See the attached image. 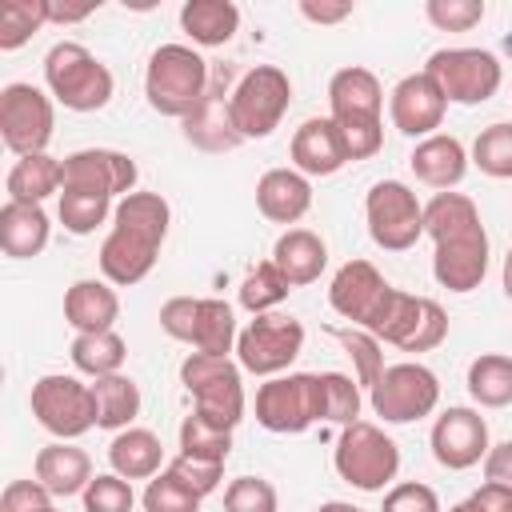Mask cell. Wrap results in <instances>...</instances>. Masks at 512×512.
<instances>
[{
  "label": "cell",
  "instance_id": "cell-52",
  "mask_svg": "<svg viewBox=\"0 0 512 512\" xmlns=\"http://www.w3.org/2000/svg\"><path fill=\"white\" fill-rule=\"evenodd\" d=\"M468 508H472V512H512V488L484 480V484L468 496Z\"/></svg>",
  "mask_w": 512,
  "mask_h": 512
},
{
  "label": "cell",
  "instance_id": "cell-14",
  "mask_svg": "<svg viewBox=\"0 0 512 512\" xmlns=\"http://www.w3.org/2000/svg\"><path fill=\"white\" fill-rule=\"evenodd\" d=\"M56 128V108L52 96L28 80H12L0 88V136L8 144V152L16 156H36L48 152Z\"/></svg>",
  "mask_w": 512,
  "mask_h": 512
},
{
  "label": "cell",
  "instance_id": "cell-7",
  "mask_svg": "<svg viewBox=\"0 0 512 512\" xmlns=\"http://www.w3.org/2000/svg\"><path fill=\"white\" fill-rule=\"evenodd\" d=\"M240 364L232 356H208V352H188L180 364V384L192 392L196 408L204 420L220 428H236L244 420V380Z\"/></svg>",
  "mask_w": 512,
  "mask_h": 512
},
{
  "label": "cell",
  "instance_id": "cell-53",
  "mask_svg": "<svg viewBox=\"0 0 512 512\" xmlns=\"http://www.w3.org/2000/svg\"><path fill=\"white\" fill-rule=\"evenodd\" d=\"M484 480L512 488V440L488 448V456H484Z\"/></svg>",
  "mask_w": 512,
  "mask_h": 512
},
{
  "label": "cell",
  "instance_id": "cell-45",
  "mask_svg": "<svg viewBox=\"0 0 512 512\" xmlns=\"http://www.w3.org/2000/svg\"><path fill=\"white\" fill-rule=\"evenodd\" d=\"M224 512H280V496L264 476H236L224 488Z\"/></svg>",
  "mask_w": 512,
  "mask_h": 512
},
{
  "label": "cell",
  "instance_id": "cell-38",
  "mask_svg": "<svg viewBox=\"0 0 512 512\" xmlns=\"http://www.w3.org/2000/svg\"><path fill=\"white\" fill-rule=\"evenodd\" d=\"M332 336L340 340V348H344V356L352 360V376H356V384L360 388H376V380L384 376V344L368 332V328H332Z\"/></svg>",
  "mask_w": 512,
  "mask_h": 512
},
{
  "label": "cell",
  "instance_id": "cell-58",
  "mask_svg": "<svg viewBox=\"0 0 512 512\" xmlns=\"http://www.w3.org/2000/svg\"><path fill=\"white\" fill-rule=\"evenodd\" d=\"M44 512H60V508H56V504H52V508H44Z\"/></svg>",
  "mask_w": 512,
  "mask_h": 512
},
{
  "label": "cell",
  "instance_id": "cell-35",
  "mask_svg": "<svg viewBox=\"0 0 512 512\" xmlns=\"http://www.w3.org/2000/svg\"><path fill=\"white\" fill-rule=\"evenodd\" d=\"M76 372L100 380V376H116L124 372V360H128V344L124 336L112 328V332H76L72 348H68Z\"/></svg>",
  "mask_w": 512,
  "mask_h": 512
},
{
  "label": "cell",
  "instance_id": "cell-28",
  "mask_svg": "<svg viewBox=\"0 0 512 512\" xmlns=\"http://www.w3.org/2000/svg\"><path fill=\"white\" fill-rule=\"evenodd\" d=\"M64 320L76 332H112L120 320V296L108 280H76L64 292Z\"/></svg>",
  "mask_w": 512,
  "mask_h": 512
},
{
  "label": "cell",
  "instance_id": "cell-13",
  "mask_svg": "<svg viewBox=\"0 0 512 512\" xmlns=\"http://www.w3.org/2000/svg\"><path fill=\"white\" fill-rule=\"evenodd\" d=\"M424 72L440 84L448 104H484L504 80V68L488 48H440L428 56Z\"/></svg>",
  "mask_w": 512,
  "mask_h": 512
},
{
  "label": "cell",
  "instance_id": "cell-5",
  "mask_svg": "<svg viewBox=\"0 0 512 512\" xmlns=\"http://www.w3.org/2000/svg\"><path fill=\"white\" fill-rule=\"evenodd\" d=\"M336 476L360 492H384L400 472V444L372 420H356L340 428V440L332 448Z\"/></svg>",
  "mask_w": 512,
  "mask_h": 512
},
{
  "label": "cell",
  "instance_id": "cell-49",
  "mask_svg": "<svg viewBox=\"0 0 512 512\" xmlns=\"http://www.w3.org/2000/svg\"><path fill=\"white\" fill-rule=\"evenodd\" d=\"M380 512H440V496H436V488H428L420 480H400L384 492Z\"/></svg>",
  "mask_w": 512,
  "mask_h": 512
},
{
  "label": "cell",
  "instance_id": "cell-54",
  "mask_svg": "<svg viewBox=\"0 0 512 512\" xmlns=\"http://www.w3.org/2000/svg\"><path fill=\"white\" fill-rule=\"evenodd\" d=\"M100 8V0H84V4H56L48 0V24H80Z\"/></svg>",
  "mask_w": 512,
  "mask_h": 512
},
{
  "label": "cell",
  "instance_id": "cell-34",
  "mask_svg": "<svg viewBox=\"0 0 512 512\" xmlns=\"http://www.w3.org/2000/svg\"><path fill=\"white\" fill-rule=\"evenodd\" d=\"M92 396H96V428L124 432L140 416V384L124 372L92 380Z\"/></svg>",
  "mask_w": 512,
  "mask_h": 512
},
{
  "label": "cell",
  "instance_id": "cell-42",
  "mask_svg": "<svg viewBox=\"0 0 512 512\" xmlns=\"http://www.w3.org/2000/svg\"><path fill=\"white\" fill-rule=\"evenodd\" d=\"M180 452H184V456H200V460L224 464L228 452H232V432L220 428V424H212V420H204L200 412H192V416H184V424H180Z\"/></svg>",
  "mask_w": 512,
  "mask_h": 512
},
{
  "label": "cell",
  "instance_id": "cell-51",
  "mask_svg": "<svg viewBox=\"0 0 512 512\" xmlns=\"http://www.w3.org/2000/svg\"><path fill=\"white\" fill-rule=\"evenodd\" d=\"M352 12H356L352 0H300V16L312 20V24H324V28L348 20Z\"/></svg>",
  "mask_w": 512,
  "mask_h": 512
},
{
  "label": "cell",
  "instance_id": "cell-9",
  "mask_svg": "<svg viewBox=\"0 0 512 512\" xmlns=\"http://www.w3.org/2000/svg\"><path fill=\"white\" fill-rule=\"evenodd\" d=\"M304 352V324L288 312L252 316L236 336V364L252 376H284Z\"/></svg>",
  "mask_w": 512,
  "mask_h": 512
},
{
  "label": "cell",
  "instance_id": "cell-19",
  "mask_svg": "<svg viewBox=\"0 0 512 512\" xmlns=\"http://www.w3.org/2000/svg\"><path fill=\"white\" fill-rule=\"evenodd\" d=\"M444 112H448V100L440 92V84L428 76V72H412L404 76L392 96H388V116H392V128L412 136V140H424V136H436V128L444 124Z\"/></svg>",
  "mask_w": 512,
  "mask_h": 512
},
{
  "label": "cell",
  "instance_id": "cell-16",
  "mask_svg": "<svg viewBox=\"0 0 512 512\" xmlns=\"http://www.w3.org/2000/svg\"><path fill=\"white\" fill-rule=\"evenodd\" d=\"M392 292H396V284H388L376 264H368V260H344L336 268L332 284H328V304H332V312H340L344 320H352V328H368L372 332L380 324Z\"/></svg>",
  "mask_w": 512,
  "mask_h": 512
},
{
  "label": "cell",
  "instance_id": "cell-47",
  "mask_svg": "<svg viewBox=\"0 0 512 512\" xmlns=\"http://www.w3.org/2000/svg\"><path fill=\"white\" fill-rule=\"evenodd\" d=\"M424 16L440 32H468L488 16V8H484V0H428Z\"/></svg>",
  "mask_w": 512,
  "mask_h": 512
},
{
  "label": "cell",
  "instance_id": "cell-40",
  "mask_svg": "<svg viewBox=\"0 0 512 512\" xmlns=\"http://www.w3.org/2000/svg\"><path fill=\"white\" fill-rule=\"evenodd\" d=\"M472 164L492 180H512V120H496L480 128L472 144Z\"/></svg>",
  "mask_w": 512,
  "mask_h": 512
},
{
  "label": "cell",
  "instance_id": "cell-23",
  "mask_svg": "<svg viewBox=\"0 0 512 512\" xmlns=\"http://www.w3.org/2000/svg\"><path fill=\"white\" fill-rule=\"evenodd\" d=\"M256 208L272 224H296L312 208V180L296 168H268L256 180Z\"/></svg>",
  "mask_w": 512,
  "mask_h": 512
},
{
  "label": "cell",
  "instance_id": "cell-17",
  "mask_svg": "<svg viewBox=\"0 0 512 512\" xmlns=\"http://www.w3.org/2000/svg\"><path fill=\"white\" fill-rule=\"evenodd\" d=\"M136 180H140V168L128 152L80 148V152L64 156V188L68 192H92V196H108V200L120 196L124 200L128 192H136Z\"/></svg>",
  "mask_w": 512,
  "mask_h": 512
},
{
  "label": "cell",
  "instance_id": "cell-2",
  "mask_svg": "<svg viewBox=\"0 0 512 512\" xmlns=\"http://www.w3.org/2000/svg\"><path fill=\"white\" fill-rule=\"evenodd\" d=\"M328 108L348 144V160H368L384 148V88L372 68L348 64L332 72Z\"/></svg>",
  "mask_w": 512,
  "mask_h": 512
},
{
  "label": "cell",
  "instance_id": "cell-18",
  "mask_svg": "<svg viewBox=\"0 0 512 512\" xmlns=\"http://www.w3.org/2000/svg\"><path fill=\"white\" fill-rule=\"evenodd\" d=\"M428 444H432V456H436L440 468H448V472L476 468V464H484V456H488V448H492V440H488V420H484L476 408H464V404L444 408V412L436 416V424H432Z\"/></svg>",
  "mask_w": 512,
  "mask_h": 512
},
{
  "label": "cell",
  "instance_id": "cell-22",
  "mask_svg": "<svg viewBox=\"0 0 512 512\" xmlns=\"http://www.w3.org/2000/svg\"><path fill=\"white\" fill-rule=\"evenodd\" d=\"M432 276L448 292H472L488 276V232H468L432 248Z\"/></svg>",
  "mask_w": 512,
  "mask_h": 512
},
{
  "label": "cell",
  "instance_id": "cell-30",
  "mask_svg": "<svg viewBox=\"0 0 512 512\" xmlns=\"http://www.w3.org/2000/svg\"><path fill=\"white\" fill-rule=\"evenodd\" d=\"M8 200L20 204H44L48 196H60L64 188V160L36 152V156H16V164L8 168Z\"/></svg>",
  "mask_w": 512,
  "mask_h": 512
},
{
  "label": "cell",
  "instance_id": "cell-27",
  "mask_svg": "<svg viewBox=\"0 0 512 512\" xmlns=\"http://www.w3.org/2000/svg\"><path fill=\"white\" fill-rule=\"evenodd\" d=\"M48 236H52V220H48L44 204L8 200L0 208V248H4V256L32 260L48 248Z\"/></svg>",
  "mask_w": 512,
  "mask_h": 512
},
{
  "label": "cell",
  "instance_id": "cell-10",
  "mask_svg": "<svg viewBox=\"0 0 512 512\" xmlns=\"http://www.w3.org/2000/svg\"><path fill=\"white\" fill-rule=\"evenodd\" d=\"M368 404H372V412L384 424H412V420H424V416L436 412V404H440V380H436V372L428 364L400 360V364H388L384 368V376L368 392Z\"/></svg>",
  "mask_w": 512,
  "mask_h": 512
},
{
  "label": "cell",
  "instance_id": "cell-1",
  "mask_svg": "<svg viewBox=\"0 0 512 512\" xmlns=\"http://www.w3.org/2000/svg\"><path fill=\"white\" fill-rule=\"evenodd\" d=\"M168 224H172V208L160 192H128L124 200H116L112 232L100 244L104 280L116 288L140 284L160 260Z\"/></svg>",
  "mask_w": 512,
  "mask_h": 512
},
{
  "label": "cell",
  "instance_id": "cell-41",
  "mask_svg": "<svg viewBox=\"0 0 512 512\" xmlns=\"http://www.w3.org/2000/svg\"><path fill=\"white\" fill-rule=\"evenodd\" d=\"M116 212V204L108 196H92V192H60V204H56V216L60 224L72 232V236H88L96 232L108 216Z\"/></svg>",
  "mask_w": 512,
  "mask_h": 512
},
{
  "label": "cell",
  "instance_id": "cell-6",
  "mask_svg": "<svg viewBox=\"0 0 512 512\" xmlns=\"http://www.w3.org/2000/svg\"><path fill=\"white\" fill-rule=\"evenodd\" d=\"M292 104V80L276 64H256L248 68L228 96V116L240 140H264L280 128L284 112Z\"/></svg>",
  "mask_w": 512,
  "mask_h": 512
},
{
  "label": "cell",
  "instance_id": "cell-55",
  "mask_svg": "<svg viewBox=\"0 0 512 512\" xmlns=\"http://www.w3.org/2000/svg\"><path fill=\"white\" fill-rule=\"evenodd\" d=\"M316 512H364V508H356V504H348V500H324Z\"/></svg>",
  "mask_w": 512,
  "mask_h": 512
},
{
  "label": "cell",
  "instance_id": "cell-43",
  "mask_svg": "<svg viewBox=\"0 0 512 512\" xmlns=\"http://www.w3.org/2000/svg\"><path fill=\"white\" fill-rule=\"evenodd\" d=\"M320 392H324V424H356L360 420V384L348 372H320Z\"/></svg>",
  "mask_w": 512,
  "mask_h": 512
},
{
  "label": "cell",
  "instance_id": "cell-11",
  "mask_svg": "<svg viewBox=\"0 0 512 512\" xmlns=\"http://www.w3.org/2000/svg\"><path fill=\"white\" fill-rule=\"evenodd\" d=\"M28 404L36 424L56 440H76L88 428H96V396H92V384H84L80 376H64V372L40 376L32 384Z\"/></svg>",
  "mask_w": 512,
  "mask_h": 512
},
{
  "label": "cell",
  "instance_id": "cell-8",
  "mask_svg": "<svg viewBox=\"0 0 512 512\" xmlns=\"http://www.w3.org/2000/svg\"><path fill=\"white\" fill-rule=\"evenodd\" d=\"M324 420V392L320 372H288L272 376L256 388V424L276 436L308 432Z\"/></svg>",
  "mask_w": 512,
  "mask_h": 512
},
{
  "label": "cell",
  "instance_id": "cell-24",
  "mask_svg": "<svg viewBox=\"0 0 512 512\" xmlns=\"http://www.w3.org/2000/svg\"><path fill=\"white\" fill-rule=\"evenodd\" d=\"M468 160H472V156L464 152V144H460L456 136H448V132H436V136L416 140V148H412V156H408L416 180L428 184V188H436V192H452V188L464 180Z\"/></svg>",
  "mask_w": 512,
  "mask_h": 512
},
{
  "label": "cell",
  "instance_id": "cell-56",
  "mask_svg": "<svg viewBox=\"0 0 512 512\" xmlns=\"http://www.w3.org/2000/svg\"><path fill=\"white\" fill-rule=\"evenodd\" d=\"M504 296L512 300V248H508V256H504Z\"/></svg>",
  "mask_w": 512,
  "mask_h": 512
},
{
  "label": "cell",
  "instance_id": "cell-37",
  "mask_svg": "<svg viewBox=\"0 0 512 512\" xmlns=\"http://www.w3.org/2000/svg\"><path fill=\"white\" fill-rule=\"evenodd\" d=\"M288 292H292V284L284 280V272L272 260H260L240 280V308H248L252 316H264V312H276L288 300Z\"/></svg>",
  "mask_w": 512,
  "mask_h": 512
},
{
  "label": "cell",
  "instance_id": "cell-3",
  "mask_svg": "<svg viewBox=\"0 0 512 512\" xmlns=\"http://www.w3.org/2000/svg\"><path fill=\"white\" fill-rule=\"evenodd\" d=\"M208 84H212V68L192 44H160L148 56L144 96H148V108L160 116L188 120L200 108Z\"/></svg>",
  "mask_w": 512,
  "mask_h": 512
},
{
  "label": "cell",
  "instance_id": "cell-26",
  "mask_svg": "<svg viewBox=\"0 0 512 512\" xmlns=\"http://www.w3.org/2000/svg\"><path fill=\"white\" fill-rule=\"evenodd\" d=\"M284 280L292 288H304L312 280H320V272L328 268V244L312 232V228H284L272 244V256H268Z\"/></svg>",
  "mask_w": 512,
  "mask_h": 512
},
{
  "label": "cell",
  "instance_id": "cell-39",
  "mask_svg": "<svg viewBox=\"0 0 512 512\" xmlns=\"http://www.w3.org/2000/svg\"><path fill=\"white\" fill-rule=\"evenodd\" d=\"M48 24V0H4L0 4V52H16Z\"/></svg>",
  "mask_w": 512,
  "mask_h": 512
},
{
  "label": "cell",
  "instance_id": "cell-25",
  "mask_svg": "<svg viewBox=\"0 0 512 512\" xmlns=\"http://www.w3.org/2000/svg\"><path fill=\"white\" fill-rule=\"evenodd\" d=\"M36 480L52 492V496H84V488L92 484V460L84 448H76L72 440H56V444H44L36 452V464H32Z\"/></svg>",
  "mask_w": 512,
  "mask_h": 512
},
{
  "label": "cell",
  "instance_id": "cell-15",
  "mask_svg": "<svg viewBox=\"0 0 512 512\" xmlns=\"http://www.w3.org/2000/svg\"><path fill=\"white\" fill-rule=\"evenodd\" d=\"M372 336L400 352H432L448 336V312L432 296H412V292L396 288L380 324L372 328Z\"/></svg>",
  "mask_w": 512,
  "mask_h": 512
},
{
  "label": "cell",
  "instance_id": "cell-20",
  "mask_svg": "<svg viewBox=\"0 0 512 512\" xmlns=\"http://www.w3.org/2000/svg\"><path fill=\"white\" fill-rule=\"evenodd\" d=\"M232 84H236L232 72H228V68H216V72H212V84H208V92H204V100H200V108L184 120V136H188L196 148H204V152H228V148L244 144V140L236 136V128H232V116H228Z\"/></svg>",
  "mask_w": 512,
  "mask_h": 512
},
{
  "label": "cell",
  "instance_id": "cell-48",
  "mask_svg": "<svg viewBox=\"0 0 512 512\" xmlns=\"http://www.w3.org/2000/svg\"><path fill=\"white\" fill-rule=\"evenodd\" d=\"M168 472L180 476L200 500L212 496V492L220 488V480H224V464H216V460H200V456H184V452L168 464Z\"/></svg>",
  "mask_w": 512,
  "mask_h": 512
},
{
  "label": "cell",
  "instance_id": "cell-36",
  "mask_svg": "<svg viewBox=\"0 0 512 512\" xmlns=\"http://www.w3.org/2000/svg\"><path fill=\"white\" fill-rule=\"evenodd\" d=\"M468 396L480 408H508L512 404V356L504 352H480L468 364Z\"/></svg>",
  "mask_w": 512,
  "mask_h": 512
},
{
  "label": "cell",
  "instance_id": "cell-44",
  "mask_svg": "<svg viewBox=\"0 0 512 512\" xmlns=\"http://www.w3.org/2000/svg\"><path fill=\"white\" fill-rule=\"evenodd\" d=\"M140 504H144V512H200V496L180 476H172L168 468L148 480Z\"/></svg>",
  "mask_w": 512,
  "mask_h": 512
},
{
  "label": "cell",
  "instance_id": "cell-31",
  "mask_svg": "<svg viewBox=\"0 0 512 512\" xmlns=\"http://www.w3.org/2000/svg\"><path fill=\"white\" fill-rule=\"evenodd\" d=\"M180 28L200 48H224L240 28V8L232 0H188L180 8Z\"/></svg>",
  "mask_w": 512,
  "mask_h": 512
},
{
  "label": "cell",
  "instance_id": "cell-4",
  "mask_svg": "<svg viewBox=\"0 0 512 512\" xmlns=\"http://www.w3.org/2000/svg\"><path fill=\"white\" fill-rule=\"evenodd\" d=\"M44 84H48V96L68 112H100L116 92L108 64L96 52H88L80 40H60L48 48Z\"/></svg>",
  "mask_w": 512,
  "mask_h": 512
},
{
  "label": "cell",
  "instance_id": "cell-50",
  "mask_svg": "<svg viewBox=\"0 0 512 512\" xmlns=\"http://www.w3.org/2000/svg\"><path fill=\"white\" fill-rule=\"evenodd\" d=\"M52 508V492L40 480H12L0 496V512H44Z\"/></svg>",
  "mask_w": 512,
  "mask_h": 512
},
{
  "label": "cell",
  "instance_id": "cell-32",
  "mask_svg": "<svg viewBox=\"0 0 512 512\" xmlns=\"http://www.w3.org/2000/svg\"><path fill=\"white\" fill-rule=\"evenodd\" d=\"M236 336H240V328H236L232 304L220 300V296H200L188 348L192 352H208V356H232L236 352Z\"/></svg>",
  "mask_w": 512,
  "mask_h": 512
},
{
  "label": "cell",
  "instance_id": "cell-21",
  "mask_svg": "<svg viewBox=\"0 0 512 512\" xmlns=\"http://www.w3.org/2000/svg\"><path fill=\"white\" fill-rule=\"evenodd\" d=\"M288 156H292V168L304 172L308 180L312 176H336L348 164V144H344L332 116H312L292 132Z\"/></svg>",
  "mask_w": 512,
  "mask_h": 512
},
{
  "label": "cell",
  "instance_id": "cell-12",
  "mask_svg": "<svg viewBox=\"0 0 512 512\" xmlns=\"http://www.w3.org/2000/svg\"><path fill=\"white\" fill-rule=\"evenodd\" d=\"M368 236L384 252H408L424 236V204L404 180H376L364 196Z\"/></svg>",
  "mask_w": 512,
  "mask_h": 512
},
{
  "label": "cell",
  "instance_id": "cell-29",
  "mask_svg": "<svg viewBox=\"0 0 512 512\" xmlns=\"http://www.w3.org/2000/svg\"><path fill=\"white\" fill-rule=\"evenodd\" d=\"M108 464L124 480H152L156 472H164V444L148 428H124L108 444Z\"/></svg>",
  "mask_w": 512,
  "mask_h": 512
},
{
  "label": "cell",
  "instance_id": "cell-57",
  "mask_svg": "<svg viewBox=\"0 0 512 512\" xmlns=\"http://www.w3.org/2000/svg\"><path fill=\"white\" fill-rule=\"evenodd\" d=\"M448 512H472V508H468V500H464V504H452Z\"/></svg>",
  "mask_w": 512,
  "mask_h": 512
},
{
  "label": "cell",
  "instance_id": "cell-33",
  "mask_svg": "<svg viewBox=\"0 0 512 512\" xmlns=\"http://www.w3.org/2000/svg\"><path fill=\"white\" fill-rule=\"evenodd\" d=\"M480 228H484L480 208L464 192H436L424 204V236H432V244H444V240H456Z\"/></svg>",
  "mask_w": 512,
  "mask_h": 512
},
{
  "label": "cell",
  "instance_id": "cell-46",
  "mask_svg": "<svg viewBox=\"0 0 512 512\" xmlns=\"http://www.w3.org/2000/svg\"><path fill=\"white\" fill-rule=\"evenodd\" d=\"M132 504H136L132 480H124L116 472H100L84 488V512H132Z\"/></svg>",
  "mask_w": 512,
  "mask_h": 512
}]
</instances>
